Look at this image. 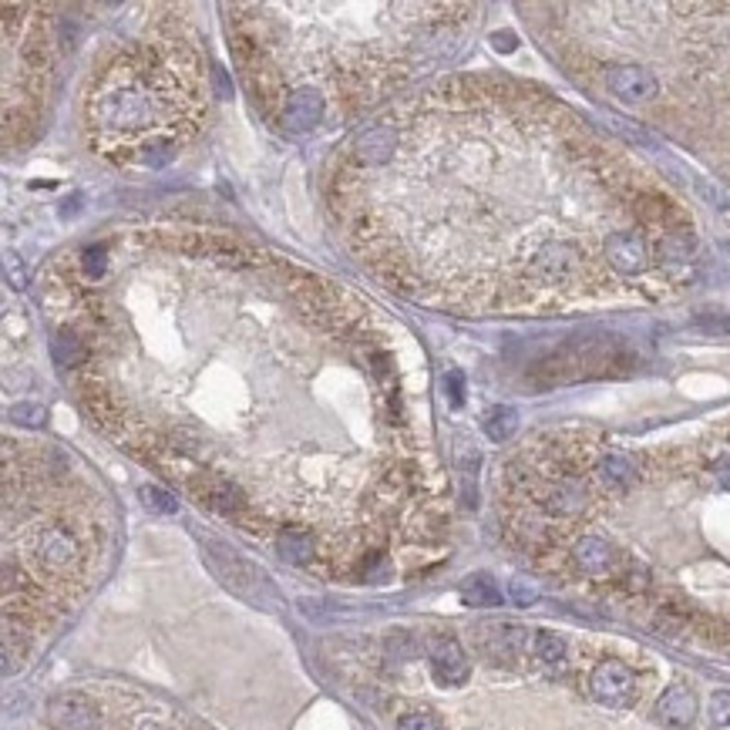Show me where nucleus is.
<instances>
[{
    "mask_svg": "<svg viewBox=\"0 0 730 730\" xmlns=\"http://www.w3.org/2000/svg\"><path fill=\"white\" fill-rule=\"evenodd\" d=\"M11 418L27 424V428H38V424L48 421V410L41 408V404H17V408H11Z\"/></svg>",
    "mask_w": 730,
    "mask_h": 730,
    "instance_id": "obj_28",
    "label": "nucleus"
},
{
    "mask_svg": "<svg viewBox=\"0 0 730 730\" xmlns=\"http://www.w3.org/2000/svg\"><path fill=\"white\" fill-rule=\"evenodd\" d=\"M276 549H280V555L286 563H293V565H310L313 555H317L313 536L303 532V528H283L280 536H276Z\"/></svg>",
    "mask_w": 730,
    "mask_h": 730,
    "instance_id": "obj_17",
    "label": "nucleus"
},
{
    "mask_svg": "<svg viewBox=\"0 0 730 730\" xmlns=\"http://www.w3.org/2000/svg\"><path fill=\"white\" fill-rule=\"evenodd\" d=\"M590 693L602 707H629L636 697V677L626 663L606 660L590 673Z\"/></svg>",
    "mask_w": 730,
    "mask_h": 730,
    "instance_id": "obj_4",
    "label": "nucleus"
},
{
    "mask_svg": "<svg viewBox=\"0 0 730 730\" xmlns=\"http://www.w3.org/2000/svg\"><path fill=\"white\" fill-rule=\"evenodd\" d=\"M532 653H536L538 663L555 670V666L565 663V640L559 633H552V629H538L536 636H532Z\"/></svg>",
    "mask_w": 730,
    "mask_h": 730,
    "instance_id": "obj_20",
    "label": "nucleus"
},
{
    "mask_svg": "<svg viewBox=\"0 0 730 730\" xmlns=\"http://www.w3.org/2000/svg\"><path fill=\"white\" fill-rule=\"evenodd\" d=\"M482 428H485V435L491 437V441H509V437L515 435V428H518V410L509 408V404H499V408H491L485 414V421H482Z\"/></svg>",
    "mask_w": 730,
    "mask_h": 730,
    "instance_id": "obj_21",
    "label": "nucleus"
},
{
    "mask_svg": "<svg viewBox=\"0 0 730 730\" xmlns=\"http://www.w3.org/2000/svg\"><path fill=\"white\" fill-rule=\"evenodd\" d=\"M606 259H609V266L616 273L633 276V273H640L646 266L650 253H646V243H643L640 232H613L606 239Z\"/></svg>",
    "mask_w": 730,
    "mask_h": 730,
    "instance_id": "obj_11",
    "label": "nucleus"
},
{
    "mask_svg": "<svg viewBox=\"0 0 730 730\" xmlns=\"http://www.w3.org/2000/svg\"><path fill=\"white\" fill-rule=\"evenodd\" d=\"M193 495L203 501L205 509H212L219 515H230V518H243L249 512V501H246L243 488L232 485L230 478L222 474H189L185 478Z\"/></svg>",
    "mask_w": 730,
    "mask_h": 730,
    "instance_id": "obj_3",
    "label": "nucleus"
},
{
    "mask_svg": "<svg viewBox=\"0 0 730 730\" xmlns=\"http://www.w3.org/2000/svg\"><path fill=\"white\" fill-rule=\"evenodd\" d=\"M495 48H499V51H515V34H495Z\"/></svg>",
    "mask_w": 730,
    "mask_h": 730,
    "instance_id": "obj_32",
    "label": "nucleus"
},
{
    "mask_svg": "<svg viewBox=\"0 0 730 730\" xmlns=\"http://www.w3.org/2000/svg\"><path fill=\"white\" fill-rule=\"evenodd\" d=\"M323 112H327V102L317 88H296L280 112L283 129L290 131H310L317 129L323 122Z\"/></svg>",
    "mask_w": 730,
    "mask_h": 730,
    "instance_id": "obj_10",
    "label": "nucleus"
},
{
    "mask_svg": "<svg viewBox=\"0 0 730 730\" xmlns=\"http://www.w3.org/2000/svg\"><path fill=\"white\" fill-rule=\"evenodd\" d=\"M714 478H717L720 485L730 491V455H724V458H717V462H714Z\"/></svg>",
    "mask_w": 730,
    "mask_h": 730,
    "instance_id": "obj_31",
    "label": "nucleus"
},
{
    "mask_svg": "<svg viewBox=\"0 0 730 730\" xmlns=\"http://www.w3.org/2000/svg\"><path fill=\"white\" fill-rule=\"evenodd\" d=\"M572 563H576V569L582 576H592V579L609 576L616 565V549L599 536H582L576 545H572Z\"/></svg>",
    "mask_w": 730,
    "mask_h": 730,
    "instance_id": "obj_12",
    "label": "nucleus"
},
{
    "mask_svg": "<svg viewBox=\"0 0 730 730\" xmlns=\"http://www.w3.org/2000/svg\"><path fill=\"white\" fill-rule=\"evenodd\" d=\"M387 660H394V663H408V660H414L418 656V643H414V636H408L404 629H394V633H387Z\"/></svg>",
    "mask_w": 730,
    "mask_h": 730,
    "instance_id": "obj_23",
    "label": "nucleus"
},
{
    "mask_svg": "<svg viewBox=\"0 0 730 730\" xmlns=\"http://www.w3.org/2000/svg\"><path fill=\"white\" fill-rule=\"evenodd\" d=\"M596 478H599L606 488H629L636 482V462H633L629 455H623V451H613V455L599 458Z\"/></svg>",
    "mask_w": 730,
    "mask_h": 730,
    "instance_id": "obj_16",
    "label": "nucleus"
},
{
    "mask_svg": "<svg viewBox=\"0 0 730 730\" xmlns=\"http://www.w3.org/2000/svg\"><path fill=\"white\" fill-rule=\"evenodd\" d=\"M653 714L666 727H690L693 717H697V697H693L683 683H673V687H666V690L660 693Z\"/></svg>",
    "mask_w": 730,
    "mask_h": 730,
    "instance_id": "obj_14",
    "label": "nucleus"
},
{
    "mask_svg": "<svg viewBox=\"0 0 730 730\" xmlns=\"http://www.w3.org/2000/svg\"><path fill=\"white\" fill-rule=\"evenodd\" d=\"M205 555H209V563H212V569H216V576L230 586V590H239L246 592L253 582H257V572H253V565L246 563V559H239L236 552H230L226 545H219V542H209L205 545Z\"/></svg>",
    "mask_w": 730,
    "mask_h": 730,
    "instance_id": "obj_13",
    "label": "nucleus"
},
{
    "mask_svg": "<svg viewBox=\"0 0 730 730\" xmlns=\"http://www.w3.org/2000/svg\"><path fill=\"white\" fill-rule=\"evenodd\" d=\"M139 730H172V727H166V724H152V720H149V724H141Z\"/></svg>",
    "mask_w": 730,
    "mask_h": 730,
    "instance_id": "obj_33",
    "label": "nucleus"
},
{
    "mask_svg": "<svg viewBox=\"0 0 730 730\" xmlns=\"http://www.w3.org/2000/svg\"><path fill=\"white\" fill-rule=\"evenodd\" d=\"M398 730H441V720L431 710H410L398 720Z\"/></svg>",
    "mask_w": 730,
    "mask_h": 730,
    "instance_id": "obj_26",
    "label": "nucleus"
},
{
    "mask_svg": "<svg viewBox=\"0 0 730 730\" xmlns=\"http://www.w3.org/2000/svg\"><path fill=\"white\" fill-rule=\"evenodd\" d=\"M606 88L613 91L619 102L640 104L653 102L660 95V81L653 77V71H646L640 65H616L606 71Z\"/></svg>",
    "mask_w": 730,
    "mask_h": 730,
    "instance_id": "obj_7",
    "label": "nucleus"
},
{
    "mask_svg": "<svg viewBox=\"0 0 730 730\" xmlns=\"http://www.w3.org/2000/svg\"><path fill=\"white\" fill-rule=\"evenodd\" d=\"M75 387L77 398H81V408L95 418V424H102L108 435H122V410L112 398V391L95 374H75Z\"/></svg>",
    "mask_w": 730,
    "mask_h": 730,
    "instance_id": "obj_6",
    "label": "nucleus"
},
{
    "mask_svg": "<svg viewBox=\"0 0 730 730\" xmlns=\"http://www.w3.org/2000/svg\"><path fill=\"white\" fill-rule=\"evenodd\" d=\"M707 717H710V727H730V690H714V693H710Z\"/></svg>",
    "mask_w": 730,
    "mask_h": 730,
    "instance_id": "obj_25",
    "label": "nucleus"
},
{
    "mask_svg": "<svg viewBox=\"0 0 730 730\" xmlns=\"http://www.w3.org/2000/svg\"><path fill=\"white\" fill-rule=\"evenodd\" d=\"M690 253H693V243H690V236H683V232H670L663 243H660V257L673 259V263L690 259Z\"/></svg>",
    "mask_w": 730,
    "mask_h": 730,
    "instance_id": "obj_24",
    "label": "nucleus"
},
{
    "mask_svg": "<svg viewBox=\"0 0 730 730\" xmlns=\"http://www.w3.org/2000/svg\"><path fill=\"white\" fill-rule=\"evenodd\" d=\"M509 592H512V599L518 602V606H532V602L538 599L536 586H528L526 579H515L512 586H509Z\"/></svg>",
    "mask_w": 730,
    "mask_h": 730,
    "instance_id": "obj_29",
    "label": "nucleus"
},
{
    "mask_svg": "<svg viewBox=\"0 0 730 730\" xmlns=\"http://www.w3.org/2000/svg\"><path fill=\"white\" fill-rule=\"evenodd\" d=\"M424 653H428V660L435 666V677L441 680L445 687H462L464 680H468V673H472L462 643L455 640V636H448V633L428 636V640H424Z\"/></svg>",
    "mask_w": 730,
    "mask_h": 730,
    "instance_id": "obj_5",
    "label": "nucleus"
},
{
    "mask_svg": "<svg viewBox=\"0 0 730 730\" xmlns=\"http://www.w3.org/2000/svg\"><path fill=\"white\" fill-rule=\"evenodd\" d=\"M139 499L145 501V509H152V512H158V515H176V512H179V501H176V495H172V491H166V488H158V485H141Z\"/></svg>",
    "mask_w": 730,
    "mask_h": 730,
    "instance_id": "obj_22",
    "label": "nucleus"
},
{
    "mask_svg": "<svg viewBox=\"0 0 730 730\" xmlns=\"http://www.w3.org/2000/svg\"><path fill=\"white\" fill-rule=\"evenodd\" d=\"M104 257H108L104 246H88V249L81 253V269L88 273L91 280H98V276L104 273Z\"/></svg>",
    "mask_w": 730,
    "mask_h": 730,
    "instance_id": "obj_27",
    "label": "nucleus"
},
{
    "mask_svg": "<svg viewBox=\"0 0 730 730\" xmlns=\"http://www.w3.org/2000/svg\"><path fill=\"white\" fill-rule=\"evenodd\" d=\"M34 559L41 563V569H48L51 576H71L85 552H81V542L68 526H51L44 528L38 538H34Z\"/></svg>",
    "mask_w": 730,
    "mask_h": 730,
    "instance_id": "obj_2",
    "label": "nucleus"
},
{
    "mask_svg": "<svg viewBox=\"0 0 730 730\" xmlns=\"http://www.w3.org/2000/svg\"><path fill=\"white\" fill-rule=\"evenodd\" d=\"M462 599L474 609H488V606H499L501 602V590L495 586V579L485 576V572H474L462 582Z\"/></svg>",
    "mask_w": 730,
    "mask_h": 730,
    "instance_id": "obj_19",
    "label": "nucleus"
},
{
    "mask_svg": "<svg viewBox=\"0 0 730 730\" xmlns=\"http://www.w3.org/2000/svg\"><path fill=\"white\" fill-rule=\"evenodd\" d=\"M579 249L572 243H559V239H549L536 249L532 257V273H536L542 283H565L572 280V273L579 269Z\"/></svg>",
    "mask_w": 730,
    "mask_h": 730,
    "instance_id": "obj_8",
    "label": "nucleus"
},
{
    "mask_svg": "<svg viewBox=\"0 0 730 730\" xmlns=\"http://www.w3.org/2000/svg\"><path fill=\"white\" fill-rule=\"evenodd\" d=\"M48 720L54 730H91L98 724V707L85 693H58L48 704Z\"/></svg>",
    "mask_w": 730,
    "mask_h": 730,
    "instance_id": "obj_9",
    "label": "nucleus"
},
{
    "mask_svg": "<svg viewBox=\"0 0 730 730\" xmlns=\"http://www.w3.org/2000/svg\"><path fill=\"white\" fill-rule=\"evenodd\" d=\"M445 391L451 394V404H462V394H464L462 371H448V374H445Z\"/></svg>",
    "mask_w": 730,
    "mask_h": 730,
    "instance_id": "obj_30",
    "label": "nucleus"
},
{
    "mask_svg": "<svg viewBox=\"0 0 730 730\" xmlns=\"http://www.w3.org/2000/svg\"><path fill=\"white\" fill-rule=\"evenodd\" d=\"M51 350H54V360H58L61 367H71V371L88 360V344H85L71 327H61V330L54 333Z\"/></svg>",
    "mask_w": 730,
    "mask_h": 730,
    "instance_id": "obj_18",
    "label": "nucleus"
},
{
    "mask_svg": "<svg viewBox=\"0 0 730 730\" xmlns=\"http://www.w3.org/2000/svg\"><path fill=\"white\" fill-rule=\"evenodd\" d=\"M172 246L195 259H216V263H230V266H259L263 263V253L232 239V236H222V232H182L172 239Z\"/></svg>",
    "mask_w": 730,
    "mask_h": 730,
    "instance_id": "obj_1",
    "label": "nucleus"
},
{
    "mask_svg": "<svg viewBox=\"0 0 730 730\" xmlns=\"http://www.w3.org/2000/svg\"><path fill=\"white\" fill-rule=\"evenodd\" d=\"M586 501H590L586 485H582L579 478H563V482H555L552 491L545 495V509L555 515H579L586 509Z\"/></svg>",
    "mask_w": 730,
    "mask_h": 730,
    "instance_id": "obj_15",
    "label": "nucleus"
}]
</instances>
